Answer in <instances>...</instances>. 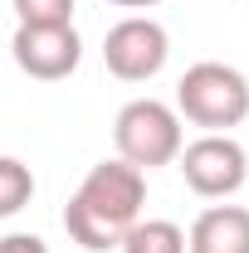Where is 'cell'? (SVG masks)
Returning a JSON list of instances; mask_svg holds the SVG:
<instances>
[{
	"instance_id": "1",
	"label": "cell",
	"mask_w": 249,
	"mask_h": 253,
	"mask_svg": "<svg viewBox=\"0 0 249 253\" xmlns=\"http://www.w3.org/2000/svg\"><path fill=\"white\" fill-rule=\"evenodd\" d=\"M147 205V170L118 161H98L83 175V185L73 190V200L63 205V229L78 249L108 253L123 244V234L142 219Z\"/></svg>"
},
{
	"instance_id": "2",
	"label": "cell",
	"mask_w": 249,
	"mask_h": 253,
	"mask_svg": "<svg viewBox=\"0 0 249 253\" xmlns=\"http://www.w3.org/2000/svg\"><path fill=\"white\" fill-rule=\"evenodd\" d=\"M176 117L205 126V131H230L249 117V78L230 63H190L176 83Z\"/></svg>"
},
{
	"instance_id": "3",
	"label": "cell",
	"mask_w": 249,
	"mask_h": 253,
	"mask_svg": "<svg viewBox=\"0 0 249 253\" xmlns=\"http://www.w3.org/2000/svg\"><path fill=\"white\" fill-rule=\"evenodd\" d=\"M113 146L137 170L171 166V161L181 156V146H186L176 107H166L156 97H132L123 112H118V122H113Z\"/></svg>"
},
{
	"instance_id": "4",
	"label": "cell",
	"mask_w": 249,
	"mask_h": 253,
	"mask_svg": "<svg viewBox=\"0 0 249 253\" xmlns=\"http://www.w3.org/2000/svg\"><path fill=\"white\" fill-rule=\"evenodd\" d=\"M181 175L200 200H230L235 190L249 180V156L245 146L225 131H205L190 146H181Z\"/></svg>"
},
{
	"instance_id": "5",
	"label": "cell",
	"mask_w": 249,
	"mask_h": 253,
	"mask_svg": "<svg viewBox=\"0 0 249 253\" xmlns=\"http://www.w3.org/2000/svg\"><path fill=\"white\" fill-rule=\"evenodd\" d=\"M166 54H171V39L166 30L147 20V15H132V20H118L108 39H103V63L113 78L123 83H147L166 68Z\"/></svg>"
},
{
	"instance_id": "6",
	"label": "cell",
	"mask_w": 249,
	"mask_h": 253,
	"mask_svg": "<svg viewBox=\"0 0 249 253\" xmlns=\"http://www.w3.org/2000/svg\"><path fill=\"white\" fill-rule=\"evenodd\" d=\"M10 54L20 63V73H30L39 83H59L78 68L83 39L73 25H20L10 39Z\"/></svg>"
},
{
	"instance_id": "7",
	"label": "cell",
	"mask_w": 249,
	"mask_h": 253,
	"mask_svg": "<svg viewBox=\"0 0 249 253\" xmlns=\"http://www.w3.org/2000/svg\"><path fill=\"white\" fill-rule=\"evenodd\" d=\"M186 253H249V210L245 205L200 210L186 234Z\"/></svg>"
},
{
	"instance_id": "8",
	"label": "cell",
	"mask_w": 249,
	"mask_h": 253,
	"mask_svg": "<svg viewBox=\"0 0 249 253\" xmlns=\"http://www.w3.org/2000/svg\"><path fill=\"white\" fill-rule=\"evenodd\" d=\"M123 253H186V234L171 219H137L123 234Z\"/></svg>"
},
{
	"instance_id": "9",
	"label": "cell",
	"mask_w": 249,
	"mask_h": 253,
	"mask_svg": "<svg viewBox=\"0 0 249 253\" xmlns=\"http://www.w3.org/2000/svg\"><path fill=\"white\" fill-rule=\"evenodd\" d=\"M30 200H34V175H30V166H25V161H15V156H0V219L20 214Z\"/></svg>"
},
{
	"instance_id": "10",
	"label": "cell",
	"mask_w": 249,
	"mask_h": 253,
	"mask_svg": "<svg viewBox=\"0 0 249 253\" xmlns=\"http://www.w3.org/2000/svg\"><path fill=\"white\" fill-rule=\"evenodd\" d=\"M20 25H73V0H10Z\"/></svg>"
},
{
	"instance_id": "11",
	"label": "cell",
	"mask_w": 249,
	"mask_h": 253,
	"mask_svg": "<svg viewBox=\"0 0 249 253\" xmlns=\"http://www.w3.org/2000/svg\"><path fill=\"white\" fill-rule=\"evenodd\" d=\"M0 253H49V244L39 234H5L0 239Z\"/></svg>"
},
{
	"instance_id": "12",
	"label": "cell",
	"mask_w": 249,
	"mask_h": 253,
	"mask_svg": "<svg viewBox=\"0 0 249 253\" xmlns=\"http://www.w3.org/2000/svg\"><path fill=\"white\" fill-rule=\"evenodd\" d=\"M108 5H123V10H147V5H156V0H108Z\"/></svg>"
}]
</instances>
